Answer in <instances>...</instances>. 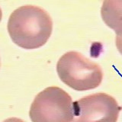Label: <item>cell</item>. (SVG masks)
I'll return each mask as SVG.
<instances>
[{
	"label": "cell",
	"instance_id": "ba28073f",
	"mask_svg": "<svg viewBox=\"0 0 122 122\" xmlns=\"http://www.w3.org/2000/svg\"><path fill=\"white\" fill-rule=\"evenodd\" d=\"M2 11L1 8H0V21L2 20Z\"/></svg>",
	"mask_w": 122,
	"mask_h": 122
},
{
	"label": "cell",
	"instance_id": "3957f363",
	"mask_svg": "<svg viewBox=\"0 0 122 122\" xmlns=\"http://www.w3.org/2000/svg\"><path fill=\"white\" fill-rule=\"evenodd\" d=\"M29 116L32 122H72V98L60 87L46 88L34 98Z\"/></svg>",
	"mask_w": 122,
	"mask_h": 122
},
{
	"label": "cell",
	"instance_id": "6da1fadb",
	"mask_svg": "<svg viewBox=\"0 0 122 122\" xmlns=\"http://www.w3.org/2000/svg\"><path fill=\"white\" fill-rule=\"evenodd\" d=\"M9 36L18 47L33 50L44 46L52 34V18L41 8L25 5L11 14L7 25Z\"/></svg>",
	"mask_w": 122,
	"mask_h": 122
},
{
	"label": "cell",
	"instance_id": "52a82bcc",
	"mask_svg": "<svg viewBox=\"0 0 122 122\" xmlns=\"http://www.w3.org/2000/svg\"><path fill=\"white\" fill-rule=\"evenodd\" d=\"M3 122H25V121L18 117H10L8 118V119H5Z\"/></svg>",
	"mask_w": 122,
	"mask_h": 122
},
{
	"label": "cell",
	"instance_id": "7a4b0ae2",
	"mask_svg": "<svg viewBox=\"0 0 122 122\" xmlns=\"http://www.w3.org/2000/svg\"><path fill=\"white\" fill-rule=\"evenodd\" d=\"M56 72L61 81L76 91L94 89L103 79L101 66L77 51L64 53L57 62Z\"/></svg>",
	"mask_w": 122,
	"mask_h": 122
},
{
	"label": "cell",
	"instance_id": "277c9868",
	"mask_svg": "<svg viewBox=\"0 0 122 122\" xmlns=\"http://www.w3.org/2000/svg\"><path fill=\"white\" fill-rule=\"evenodd\" d=\"M72 122H117L121 107L113 96L95 93L72 102Z\"/></svg>",
	"mask_w": 122,
	"mask_h": 122
},
{
	"label": "cell",
	"instance_id": "8992f818",
	"mask_svg": "<svg viewBox=\"0 0 122 122\" xmlns=\"http://www.w3.org/2000/svg\"><path fill=\"white\" fill-rule=\"evenodd\" d=\"M115 44H116V47L117 48V51H119L120 53L122 55V37L116 36Z\"/></svg>",
	"mask_w": 122,
	"mask_h": 122
},
{
	"label": "cell",
	"instance_id": "5b68a950",
	"mask_svg": "<svg viewBox=\"0 0 122 122\" xmlns=\"http://www.w3.org/2000/svg\"><path fill=\"white\" fill-rule=\"evenodd\" d=\"M101 15L105 25L116 35L122 37V0H105L103 2Z\"/></svg>",
	"mask_w": 122,
	"mask_h": 122
}]
</instances>
